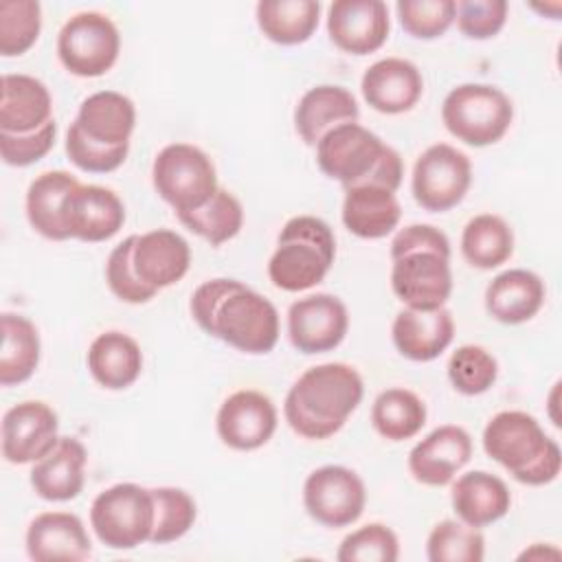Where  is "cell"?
<instances>
[{"label":"cell","instance_id":"obj_1","mask_svg":"<svg viewBox=\"0 0 562 562\" xmlns=\"http://www.w3.org/2000/svg\"><path fill=\"white\" fill-rule=\"evenodd\" d=\"M202 331L244 353H268L279 340V312L270 299L237 279H209L191 296Z\"/></svg>","mask_w":562,"mask_h":562},{"label":"cell","instance_id":"obj_2","mask_svg":"<svg viewBox=\"0 0 562 562\" xmlns=\"http://www.w3.org/2000/svg\"><path fill=\"white\" fill-rule=\"evenodd\" d=\"M362 395L364 382L351 364L323 362L305 369L290 386L283 415L296 435L321 441L345 426Z\"/></svg>","mask_w":562,"mask_h":562},{"label":"cell","instance_id":"obj_3","mask_svg":"<svg viewBox=\"0 0 562 562\" xmlns=\"http://www.w3.org/2000/svg\"><path fill=\"white\" fill-rule=\"evenodd\" d=\"M318 169L342 187L378 184L397 191L404 176L400 154L360 123H342L316 145Z\"/></svg>","mask_w":562,"mask_h":562},{"label":"cell","instance_id":"obj_4","mask_svg":"<svg viewBox=\"0 0 562 562\" xmlns=\"http://www.w3.org/2000/svg\"><path fill=\"white\" fill-rule=\"evenodd\" d=\"M483 450L522 485H547L562 468L558 441L525 411L496 413L483 428Z\"/></svg>","mask_w":562,"mask_h":562},{"label":"cell","instance_id":"obj_5","mask_svg":"<svg viewBox=\"0 0 562 562\" xmlns=\"http://www.w3.org/2000/svg\"><path fill=\"white\" fill-rule=\"evenodd\" d=\"M336 257V237L327 222L314 215L288 220L268 261V277L283 292H303L318 285Z\"/></svg>","mask_w":562,"mask_h":562},{"label":"cell","instance_id":"obj_6","mask_svg":"<svg viewBox=\"0 0 562 562\" xmlns=\"http://www.w3.org/2000/svg\"><path fill=\"white\" fill-rule=\"evenodd\" d=\"M441 121L457 140L470 147H487L507 134L514 121V105L496 86L461 83L446 94Z\"/></svg>","mask_w":562,"mask_h":562},{"label":"cell","instance_id":"obj_7","mask_svg":"<svg viewBox=\"0 0 562 562\" xmlns=\"http://www.w3.org/2000/svg\"><path fill=\"white\" fill-rule=\"evenodd\" d=\"M156 193L176 211L189 213L206 204L220 189L217 171L209 154L189 143L162 147L151 165Z\"/></svg>","mask_w":562,"mask_h":562},{"label":"cell","instance_id":"obj_8","mask_svg":"<svg viewBox=\"0 0 562 562\" xmlns=\"http://www.w3.org/2000/svg\"><path fill=\"white\" fill-rule=\"evenodd\" d=\"M90 525L101 544L116 551L149 542L154 529L151 490L136 483H116L99 492L90 505Z\"/></svg>","mask_w":562,"mask_h":562},{"label":"cell","instance_id":"obj_9","mask_svg":"<svg viewBox=\"0 0 562 562\" xmlns=\"http://www.w3.org/2000/svg\"><path fill=\"white\" fill-rule=\"evenodd\" d=\"M121 35L114 22L97 11L72 15L57 35V57L77 77H101L119 59Z\"/></svg>","mask_w":562,"mask_h":562},{"label":"cell","instance_id":"obj_10","mask_svg":"<svg viewBox=\"0 0 562 562\" xmlns=\"http://www.w3.org/2000/svg\"><path fill=\"white\" fill-rule=\"evenodd\" d=\"M470 182V158L448 143H437L422 151V156L415 160L411 187L413 198L422 209L443 213L454 209L465 198Z\"/></svg>","mask_w":562,"mask_h":562},{"label":"cell","instance_id":"obj_11","mask_svg":"<svg viewBox=\"0 0 562 562\" xmlns=\"http://www.w3.org/2000/svg\"><path fill=\"white\" fill-rule=\"evenodd\" d=\"M305 512L323 527L353 525L367 505L362 479L345 465H323L307 474L303 485Z\"/></svg>","mask_w":562,"mask_h":562},{"label":"cell","instance_id":"obj_12","mask_svg":"<svg viewBox=\"0 0 562 562\" xmlns=\"http://www.w3.org/2000/svg\"><path fill=\"white\" fill-rule=\"evenodd\" d=\"M393 294L411 310H439L452 292L450 257L435 250H408L391 259Z\"/></svg>","mask_w":562,"mask_h":562},{"label":"cell","instance_id":"obj_13","mask_svg":"<svg viewBox=\"0 0 562 562\" xmlns=\"http://www.w3.org/2000/svg\"><path fill=\"white\" fill-rule=\"evenodd\" d=\"M349 329L347 305L334 294H310L288 310V336L296 351L314 356L336 349Z\"/></svg>","mask_w":562,"mask_h":562},{"label":"cell","instance_id":"obj_14","mask_svg":"<svg viewBox=\"0 0 562 562\" xmlns=\"http://www.w3.org/2000/svg\"><path fill=\"white\" fill-rule=\"evenodd\" d=\"M57 413L37 400L11 406L2 417V457L9 463H35L59 441Z\"/></svg>","mask_w":562,"mask_h":562},{"label":"cell","instance_id":"obj_15","mask_svg":"<svg viewBox=\"0 0 562 562\" xmlns=\"http://www.w3.org/2000/svg\"><path fill=\"white\" fill-rule=\"evenodd\" d=\"M277 419V408L268 395L255 389H241L222 402L215 426L222 443L248 452L272 439Z\"/></svg>","mask_w":562,"mask_h":562},{"label":"cell","instance_id":"obj_16","mask_svg":"<svg viewBox=\"0 0 562 562\" xmlns=\"http://www.w3.org/2000/svg\"><path fill=\"white\" fill-rule=\"evenodd\" d=\"M389 7L382 0H336L327 9L329 40L345 53H375L389 40Z\"/></svg>","mask_w":562,"mask_h":562},{"label":"cell","instance_id":"obj_17","mask_svg":"<svg viewBox=\"0 0 562 562\" xmlns=\"http://www.w3.org/2000/svg\"><path fill=\"white\" fill-rule=\"evenodd\" d=\"M125 224L121 198L99 184H77L64 202V226L68 237L81 241H105Z\"/></svg>","mask_w":562,"mask_h":562},{"label":"cell","instance_id":"obj_18","mask_svg":"<svg viewBox=\"0 0 562 562\" xmlns=\"http://www.w3.org/2000/svg\"><path fill=\"white\" fill-rule=\"evenodd\" d=\"M472 457V439L465 428L443 424L428 432L408 452V470L415 481L430 487L448 485Z\"/></svg>","mask_w":562,"mask_h":562},{"label":"cell","instance_id":"obj_19","mask_svg":"<svg viewBox=\"0 0 562 562\" xmlns=\"http://www.w3.org/2000/svg\"><path fill=\"white\" fill-rule=\"evenodd\" d=\"M364 101L382 114H402L417 105L424 92L419 68L402 57H384L371 64L360 81Z\"/></svg>","mask_w":562,"mask_h":562},{"label":"cell","instance_id":"obj_20","mask_svg":"<svg viewBox=\"0 0 562 562\" xmlns=\"http://www.w3.org/2000/svg\"><path fill=\"white\" fill-rule=\"evenodd\" d=\"M26 553L35 562H81L90 558L92 544L77 514L42 512L26 529Z\"/></svg>","mask_w":562,"mask_h":562},{"label":"cell","instance_id":"obj_21","mask_svg":"<svg viewBox=\"0 0 562 562\" xmlns=\"http://www.w3.org/2000/svg\"><path fill=\"white\" fill-rule=\"evenodd\" d=\"M134 270L156 292L178 283L191 266V248L182 235L169 228H154L136 235Z\"/></svg>","mask_w":562,"mask_h":562},{"label":"cell","instance_id":"obj_22","mask_svg":"<svg viewBox=\"0 0 562 562\" xmlns=\"http://www.w3.org/2000/svg\"><path fill=\"white\" fill-rule=\"evenodd\" d=\"M395 349L415 362L439 358L454 338V318L446 307L397 312L391 327Z\"/></svg>","mask_w":562,"mask_h":562},{"label":"cell","instance_id":"obj_23","mask_svg":"<svg viewBox=\"0 0 562 562\" xmlns=\"http://www.w3.org/2000/svg\"><path fill=\"white\" fill-rule=\"evenodd\" d=\"M53 121L48 88L31 77L7 72L0 81V132L31 134Z\"/></svg>","mask_w":562,"mask_h":562},{"label":"cell","instance_id":"obj_24","mask_svg":"<svg viewBox=\"0 0 562 562\" xmlns=\"http://www.w3.org/2000/svg\"><path fill=\"white\" fill-rule=\"evenodd\" d=\"M88 452L75 437H59L55 448L33 463L31 485L35 494L50 503L72 501L83 490Z\"/></svg>","mask_w":562,"mask_h":562},{"label":"cell","instance_id":"obj_25","mask_svg":"<svg viewBox=\"0 0 562 562\" xmlns=\"http://www.w3.org/2000/svg\"><path fill=\"white\" fill-rule=\"evenodd\" d=\"M360 108L356 97L342 86H314L296 103L294 127L305 145L316 147L318 140L342 123H358Z\"/></svg>","mask_w":562,"mask_h":562},{"label":"cell","instance_id":"obj_26","mask_svg":"<svg viewBox=\"0 0 562 562\" xmlns=\"http://www.w3.org/2000/svg\"><path fill=\"white\" fill-rule=\"evenodd\" d=\"M450 501L457 518L476 529L501 520L512 507V494L505 481L485 470L461 474L452 483Z\"/></svg>","mask_w":562,"mask_h":562},{"label":"cell","instance_id":"obj_27","mask_svg":"<svg viewBox=\"0 0 562 562\" xmlns=\"http://www.w3.org/2000/svg\"><path fill=\"white\" fill-rule=\"evenodd\" d=\"M544 281L525 268H509L496 274L485 290L487 314L505 325L531 321L544 303Z\"/></svg>","mask_w":562,"mask_h":562},{"label":"cell","instance_id":"obj_28","mask_svg":"<svg viewBox=\"0 0 562 562\" xmlns=\"http://www.w3.org/2000/svg\"><path fill=\"white\" fill-rule=\"evenodd\" d=\"M402 206L395 191L378 184L345 187L342 224L362 239H382L400 224Z\"/></svg>","mask_w":562,"mask_h":562},{"label":"cell","instance_id":"obj_29","mask_svg":"<svg viewBox=\"0 0 562 562\" xmlns=\"http://www.w3.org/2000/svg\"><path fill=\"white\" fill-rule=\"evenodd\" d=\"M79 130L103 145H130L136 125V108L130 97L114 90H99L86 97L75 116Z\"/></svg>","mask_w":562,"mask_h":562},{"label":"cell","instance_id":"obj_30","mask_svg":"<svg viewBox=\"0 0 562 562\" xmlns=\"http://www.w3.org/2000/svg\"><path fill=\"white\" fill-rule=\"evenodd\" d=\"M90 375L110 391L132 386L143 371V351L138 342L123 331L99 334L88 349Z\"/></svg>","mask_w":562,"mask_h":562},{"label":"cell","instance_id":"obj_31","mask_svg":"<svg viewBox=\"0 0 562 562\" xmlns=\"http://www.w3.org/2000/svg\"><path fill=\"white\" fill-rule=\"evenodd\" d=\"M79 184L68 171H44L26 191V217L29 224L46 239L64 241L70 239L64 226V202L66 195Z\"/></svg>","mask_w":562,"mask_h":562},{"label":"cell","instance_id":"obj_32","mask_svg":"<svg viewBox=\"0 0 562 562\" xmlns=\"http://www.w3.org/2000/svg\"><path fill=\"white\" fill-rule=\"evenodd\" d=\"M259 31L274 44L296 46L318 29L321 4L314 0H261L255 9Z\"/></svg>","mask_w":562,"mask_h":562},{"label":"cell","instance_id":"obj_33","mask_svg":"<svg viewBox=\"0 0 562 562\" xmlns=\"http://www.w3.org/2000/svg\"><path fill=\"white\" fill-rule=\"evenodd\" d=\"M2 351H0V384L15 386L26 382L42 353L37 327L22 314L4 312L2 318Z\"/></svg>","mask_w":562,"mask_h":562},{"label":"cell","instance_id":"obj_34","mask_svg":"<svg viewBox=\"0 0 562 562\" xmlns=\"http://www.w3.org/2000/svg\"><path fill=\"white\" fill-rule=\"evenodd\" d=\"M461 252L479 270L503 266L514 252L512 226L494 213L474 215L461 233Z\"/></svg>","mask_w":562,"mask_h":562},{"label":"cell","instance_id":"obj_35","mask_svg":"<svg viewBox=\"0 0 562 562\" xmlns=\"http://www.w3.org/2000/svg\"><path fill=\"white\" fill-rule=\"evenodd\" d=\"M371 424L389 441H406L426 424V404L408 389H386L371 406Z\"/></svg>","mask_w":562,"mask_h":562},{"label":"cell","instance_id":"obj_36","mask_svg":"<svg viewBox=\"0 0 562 562\" xmlns=\"http://www.w3.org/2000/svg\"><path fill=\"white\" fill-rule=\"evenodd\" d=\"M184 228L206 239L211 246H220L233 239L244 226L241 202L226 189H217L213 198L195 211L176 215Z\"/></svg>","mask_w":562,"mask_h":562},{"label":"cell","instance_id":"obj_37","mask_svg":"<svg viewBox=\"0 0 562 562\" xmlns=\"http://www.w3.org/2000/svg\"><path fill=\"white\" fill-rule=\"evenodd\" d=\"M430 562H481L485 558V538L481 529L461 520H441L426 540Z\"/></svg>","mask_w":562,"mask_h":562},{"label":"cell","instance_id":"obj_38","mask_svg":"<svg viewBox=\"0 0 562 562\" xmlns=\"http://www.w3.org/2000/svg\"><path fill=\"white\" fill-rule=\"evenodd\" d=\"M154 529L149 542L167 544L180 540L195 522L198 507L189 492L180 487H151Z\"/></svg>","mask_w":562,"mask_h":562},{"label":"cell","instance_id":"obj_39","mask_svg":"<svg viewBox=\"0 0 562 562\" xmlns=\"http://www.w3.org/2000/svg\"><path fill=\"white\" fill-rule=\"evenodd\" d=\"M42 7L35 0L0 2V55H24L40 37Z\"/></svg>","mask_w":562,"mask_h":562},{"label":"cell","instance_id":"obj_40","mask_svg":"<svg viewBox=\"0 0 562 562\" xmlns=\"http://www.w3.org/2000/svg\"><path fill=\"white\" fill-rule=\"evenodd\" d=\"M498 378L496 358L481 345H461L448 360V380L463 395H481Z\"/></svg>","mask_w":562,"mask_h":562},{"label":"cell","instance_id":"obj_41","mask_svg":"<svg viewBox=\"0 0 562 562\" xmlns=\"http://www.w3.org/2000/svg\"><path fill=\"white\" fill-rule=\"evenodd\" d=\"M397 558V536L382 522H369L347 533L336 551L338 562H395Z\"/></svg>","mask_w":562,"mask_h":562},{"label":"cell","instance_id":"obj_42","mask_svg":"<svg viewBox=\"0 0 562 562\" xmlns=\"http://www.w3.org/2000/svg\"><path fill=\"white\" fill-rule=\"evenodd\" d=\"M402 29L415 40L441 37L454 22V0H400L395 4Z\"/></svg>","mask_w":562,"mask_h":562},{"label":"cell","instance_id":"obj_43","mask_svg":"<svg viewBox=\"0 0 562 562\" xmlns=\"http://www.w3.org/2000/svg\"><path fill=\"white\" fill-rule=\"evenodd\" d=\"M134 244H136V235H130L112 248V252L105 261V281H108L110 292L119 301L138 305V303L151 301L158 292L138 279V274L134 270V259H132Z\"/></svg>","mask_w":562,"mask_h":562},{"label":"cell","instance_id":"obj_44","mask_svg":"<svg viewBox=\"0 0 562 562\" xmlns=\"http://www.w3.org/2000/svg\"><path fill=\"white\" fill-rule=\"evenodd\" d=\"M130 145H103L88 138L79 125L72 121L66 132V154L72 165L88 173H110L119 169L127 158Z\"/></svg>","mask_w":562,"mask_h":562},{"label":"cell","instance_id":"obj_45","mask_svg":"<svg viewBox=\"0 0 562 562\" xmlns=\"http://www.w3.org/2000/svg\"><path fill=\"white\" fill-rule=\"evenodd\" d=\"M509 4L505 0H461L457 2V26L470 40H490L507 22Z\"/></svg>","mask_w":562,"mask_h":562},{"label":"cell","instance_id":"obj_46","mask_svg":"<svg viewBox=\"0 0 562 562\" xmlns=\"http://www.w3.org/2000/svg\"><path fill=\"white\" fill-rule=\"evenodd\" d=\"M57 123L55 119L31 134H7L0 132V154L11 167H29L42 160L55 145Z\"/></svg>","mask_w":562,"mask_h":562},{"label":"cell","instance_id":"obj_47","mask_svg":"<svg viewBox=\"0 0 562 562\" xmlns=\"http://www.w3.org/2000/svg\"><path fill=\"white\" fill-rule=\"evenodd\" d=\"M408 250H435L450 257V241L446 233L430 224L404 226L391 241V259Z\"/></svg>","mask_w":562,"mask_h":562},{"label":"cell","instance_id":"obj_48","mask_svg":"<svg viewBox=\"0 0 562 562\" xmlns=\"http://www.w3.org/2000/svg\"><path fill=\"white\" fill-rule=\"evenodd\" d=\"M520 560H542V558H553V560H558L560 558V551L555 549V547H551V544H544L542 547V542H536V544H531L529 549H525L520 555H518Z\"/></svg>","mask_w":562,"mask_h":562},{"label":"cell","instance_id":"obj_49","mask_svg":"<svg viewBox=\"0 0 562 562\" xmlns=\"http://www.w3.org/2000/svg\"><path fill=\"white\" fill-rule=\"evenodd\" d=\"M531 9L538 11V13H542V15H549L551 20H558V15H560V11H562V2L555 0V2H551V4H531Z\"/></svg>","mask_w":562,"mask_h":562}]
</instances>
